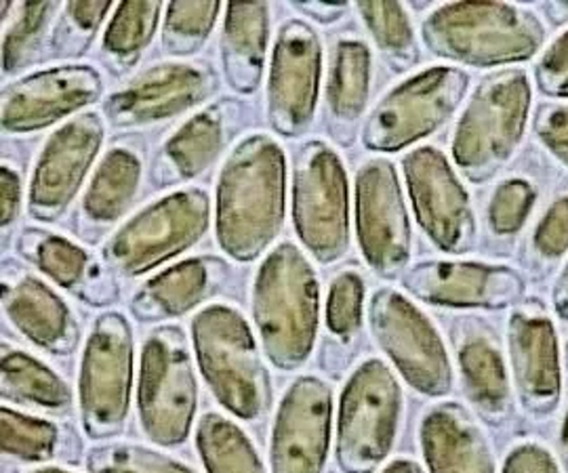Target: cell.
Returning <instances> with one entry per match:
<instances>
[{
  "instance_id": "cell-7",
  "label": "cell",
  "mask_w": 568,
  "mask_h": 473,
  "mask_svg": "<svg viewBox=\"0 0 568 473\" xmlns=\"http://www.w3.org/2000/svg\"><path fill=\"white\" fill-rule=\"evenodd\" d=\"M403 390L382 360H366L349 377L339 402L335 456L344 473H373L392 451Z\"/></svg>"
},
{
  "instance_id": "cell-38",
  "label": "cell",
  "mask_w": 568,
  "mask_h": 473,
  "mask_svg": "<svg viewBox=\"0 0 568 473\" xmlns=\"http://www.w3.org/2000/svg\"><path fill=\"white\" fill-rule=\"evenodd\" d=\"M87 467L91 473H196L178 459L129 442L91 449L87 453Z\"/></svg>"
},
{
  "instance_id": "cell-1",
  "label": "cell",
  "mask_w": 568,
  "mask_h": 473,
  "mask_svg": "<svg viewBox=\"0 0 568 473\" xmlns=\"http://www.w3.org/2000/svg\"><path fill=\"white\" fill-rule=\"evenodd\" d=\"M286 158L281 144L255 133L232 150L217 179V243L236 261H253L281 234Z\"/></svg>"
},
{
  "instance_id": "cell-20",
  "label": "cell",
  "mask_w": 568,
  "mask_h": 473,
  "mask_svg": "<svg viewBox=\"0 0 568 473\" xmlns=\"http://www.w3.org/2000/svg\"><path fill=\"white\" fill-rule=\"evenodd\" d=\"M403 285L419 301L440 308L504 309L523 295L514 269L466 261H424L403 274Z\"/></svg>"
},
{
  "instance_id": "cell-43",
  "label": "cell",
  "mask_w": 568,
  "mask_h": 473,
  "mask_svg": "<svg viewBox=\"0 0 568 473\" xmlns=\"http://www.w3.org/2000/svg\"><path fill=\"white\" fill-rule=\"evenodd\" d=\"M535 245L546 257H560L568 248V200L551 206L535 234Z\"/></svg>"
},
{
  "instance_id": "cell-37",
  "label": "cell",
  "mask_w": 568,
  "mask_h": 473,
  "mask_svg": "<svg viewBox=\"0 0 568 473\" xmlns=\"http://www.w3.org/2000/svg\"><path fill=\"white\" fill-rule=\"evenodd\" d=\"M358 13L363 16L368 32L377 47L396 65L405 68L415 62L417 44L413 25L408 21L405 7L398 2H358Z\"/></svg>"
},
{
  "instance_id": "cell-27",
  "label": "cell",
  "mask_w": 568,
  "mask_h": 473,
  "mask_svg": "<svg viewBox=\"0 0 568 473\" xmlns=\"http://www.w3.org/2000/svg\"><path fill=\"white\" fill-rule=\"evenodd\" d=\"M270 41L267 2H230L225 7L222 63L232 91L253 95L264 79Z\"/></svg>"
},
{
  "instance_id": "cell-48",
  "label": "cell",
  "mask_w": 568,
  "mask_h": 473,
  "mask_svg": "<svg viewBox=\"0 0 568 473\" xmlns=\"http://www.w3.org/2000/svg\"><path fill=\"white\" fill-rule=\"evenodd\" d=\"M554 309L562 320H568V266L554 288Z\"/></svg>"
},
{
  "instance_id": "cell-24",
  "label": "cell",
  "mask_w": 568,
  "mask_h": 473,
  "mask_svg": "<svg viewBox=\"0 0 568 473\" xmlns=\"http://www.w3.org/2000/svg\"><path fill=\"white\" fill-rule=\"evenodd\" d=\"M230 278L220 257H192L148 280L131 299V313L140 322H166L199 308Z\"/></svg>"
},
{
  "instance_id": "cell-26",
  "label": "cell",
  "mask_w": 568,
  "mask_h": 473,
  "mask_svg": "<svg viewBox=\"0 0 568 473\" xmlns=\"http://www.w3.org/2000/svg\"><path fill=\"white\" fill-rule=\"evenodd\" d=\"M18 253L61 288L77 292L93 306L116 301V285L110 276L100 269L87 250L68 238L44 229H26L18 240Z\"/></svg>"
},
{
  "instance_id": "cell-31",
  "label": "cell",
  "mask_w": 568,
  "mask_h": 473,
  "mask_svg": "<svg viewBox=\"0 0 568 473\" xmlns=\"http://www.w3.org/2000/svg\"><path fill=\"white\" fill-rule=\"evenodd\" d=\"M163 13V2H121L108 23L102 41L103 62L124 72L142 58L143 49L154 39Z\"/></svg>"
},
{
  "instance_id": "cell-28",
  "label": "cell",
  "mask_w": 568,
  "mask_h": 473,
  "mask_svg": "<svg viewBox=\"0 0 568 473\" xmlns=\"http://www.w3.org/2000/svg\"><path fill=\"white\" fill-rule=\"evenodd\" d=\"M142 182V154L131 145H114L98 166L81 203L84 224L112 226L129 210Z\"/></svg>"
},
{
  "instance_id": "cell-19",
  "label": "cell",
  "mask_w": 568,
  "mask_h": 473,
  "mask_svg": "<svg viewBox=\"0 0 568 473\" xmlns=\"http://www.w3.org/2000/svg\"><path fill=\"white\" fill-rule=\"evenodd\" d=\"M333 421V393L316 377H300L276 412L270 461L272 473H323Z\"/></svg>"
},
{
  "instance_id": "cell-44",
  "label": "cell",
  "mask_w": 568,
  "mask_h": 473,
  "mask_svg": "<svg viewBox=\"0 0 568 473\" xmlns=\"http://www.w3.org/2000/svg\"><path fill=\"white\" fill-rule=\"evenodd\" d=\"M537 131L541 140L568 165V107H544L537 116Z\"/></svg>"
},
{
  "instance_id": "cell-51",
  "label": "cell",
  "mask_w": 568,
  "mask_h": 473,
  "mask_svg": "<svg viewBox=\"0 0 568 473\" xmlns=\"http://www.w3.org/2000/svg\"><path fill=\"white\" fill-rule=\"evenodd\" d=\"M32 473H70V472H63V470H58V467H47V470H39V472H32Z\"/></svg>"
},
{
  "instance_id": "cell-21",
  "label": "cell",
  "mask_w": 568,
  "mask_h": 473,
  "mask_svg": "<svg viewBox=\"0 0 568 473\" xmlns=\"http://www.w3.org/2000/svg\"><path fill=\"white\" fill-rule=\"evenodd\" d=\"M248 121L244 102L224 97L206 105L182 124L161 147L150 171V184L171 187L199 177L241 133Z\"/></svg>"
},
{
  "instance_id": "cell-50",
  "label": "cell",
  "mask_w": 568,
  "mask_h": 473,
  "mask_svg": "<svg viewBox=\"0 0 568 473\" xmlns=\"http://www.w3.org/2000/svg\"><path fill=\"white\" fill-rule=\"evenodd\" d=\"M562 446H565V451L568 453V412L567 417H565V425H562Z\"/></svg>"
},
{
  "instance_id": "cell-47",
  "label": "cell",
  "mask_w": 568,
  "mask_h": 473,
  "mask_svg": "<svg viewBox=\"0 0 568 473\" xmlns=\"http://www.w3.org/2000/svg\"><path fill=\"white\" fill-rule=\"evenodd\" d=\"M295 9H300L305 16L314 18V20L323 21H335V18H339L345 11L344 2H295Z\"/></svg>"
},
{
  "instance_id": "cell-40",
  "label": "cell",
  "mask_w": 568,
  "mask_h": 473,
  "mask_svg": "<svg viewBox=\"0 0 568 473\" xmlns=\"http://www.w3.org/2000/svg\"><path fill=\"white\" fill-rule=\"evenodd\" d=\"M363 301H365V282L356 271L339 274L326 299V327L339 337L349 339L363 325Z\"/></svg>"
},
{
  "instance_id": "cell-18",
  "label": "cell",
  "mask_w": 568,
  "mask_h": 473,
  "mask_svg": "<svg viewBox=\"0 0 568 473\" xmlns=\"http://www.w3.org/2000/svg\"><path fill=\"white\" fill-rule=\"evenodd\" d=\"M102 74L93 65L70 63L28 74L2 89V128L34 133L98 102Z\"/></svg>"
},
{
  "instance_id": "cell-23",
  "label": "cell",
  "mask_w": 568,
  "mask_h": 473,
  "mask_svg": "<svg viewBox=\"0 0 568 473\" xmlns=\"http://www.w3.org/2000/svg\"><path fill=\"white\" fill-rule=\"evenodd\" d=\"M2 311L26 339L53 356H68L79 346L74 313L55 290L18 266L2 271Z\"/></svg>"
},
{
  "instance_id": "cell-34",
  "label": "cell",
  "mask_w": 568,
  "mask_h": 473,
  "mask_svg": "<svg viewBox=\"0 0 568 473\" xmlns=\"http://www.w3.org/2000/svg\"><path fill=\"white\" fill-rule=\"evenodd\" d=\"M60 2H20L13 4L11 20H4L2 32V70L20 72L37 60L42 51L49 23L60 11Z\"/></svg>"
},
{
  "instance_id": "cell-4",
  "label": "cell",
  "mask_w": 568,
  "mask_h": 473,
  "mask_svg": "<svg viewBox=\"0 0 568 473\" xmlns=\"http://www.w3.org/2000/svg\"><path fill=\"white\" fill-rule=\"evenodd\" d=\"M427 49L469 65H495L530 58L544 41L535 16L504 2H455L424 23Z\"/></svg>"
},
{
  "instance_id": "cell-11",
  "label": "cell",
  "mask_w": 568,
  "mask_h": 473,
  "mask_svg": "<svg viewBox=\"0 0 568 473\" xmlns=\"http://www.w3.org/2000/svg\"><path fill=\"white\" fill-rule=\"evenodd\" d=\"M469 76L457 68H429L396 86L366 119L363 144L373 152H398L424 140L466 97Z\"/></svg>"
},
{
  "instance_id": "cell-17",
  "label": "cell",
  "mask_w": 568,
  "mask_h": 473,
  "mask_svg": "<svg viewBox=\"0 0 568 473\" xmlns=\"http://www.w3.org/2000/svg\"><path fill=\"white\" fill-rule=\"evenodd\" d=\"M103 144V123L87 112L58 128L42 147L34 166L28 210L39 222H58L77 198Z\"/></svg>"
},
{
  "instance_id": "cell-10",
  "label": "cell",
  "mask_w": 568,
  "mask_h": 473,
  "mask_svg": "<svg viewBox=\"0 0 568 473\" xmlns=\"http://www.w3.org/2000/svg\"><path fill=\"white\" fill-rule=\"evenodd\" d=\"M293 222L300 240L321 264L344 257L349 245L347 177L325 142H305L295 156Z\"/></svg>"
},
{
  "instance_id": "cell-8",
  "label": "cell",
  "mask_w": 568,
  "mask_h": 473,
  "mask_svg": "<svg viewBox=\"0 0 568 473\" xmlns=\"http://www.w3.org/2000/svg\"><path fill=\"white\" fill-rule=\"evenodd\" d=\"M211 198L187 187L145 206L103 247V264L122 276H142L194 247L209 229Z\"/></svg>"
},
{
  "instance_id": "cell-49",
  "label": "cell",
  "mask_w": 568,
  "mask_h": 473,
  "mask_svg": "<svg viewBox=\"0 0 568 473\" xmlns=\"http://www.w3.org/2000/svg\"><path fill=\"white\" fill-rule=\"evenodd\" d=\"M384 473H424L422 467L415 463V461H408V459H398L394 461L392 465H387Z\"/></svg>"
},
{
  "instance_id": "cell-36",
  "label": "cell",
  "mask_w": 568,
  "mask_h": 473,
  "mask_svg": "<svg viewBox=\"0 0 568 473\" xmlns=\"http://www.w3.org/2000/svg\"><path fill=\"white\" fill-rule=\"evenodd\" d=\"M0 432L2 453L21 461H49L60 453V428L51 421L28 417L2 407Z\"/></svg>"
},
{
  "instance_id": "cell-2",
  "label": "cell",
  "mask_w": 568,
  "mask_h": 473,
  "mask_svg": "<svg viewBox=\"0 0 568 473\" xmlns=\"http://www.w3.org/2000/svg\"><path fill=\"white\" fill-rule=\"evenodd\" d=\"M321 316V288L312 264L291 243L265 257L253 285V320L267 360L281 371H297L314 350Z\"/></svg>"
},
{
  "instance_id": "cell-25",
  "label": "cell",
  "mask_w": 568,
  "mask_h": 473,
  "mask_svg": "<svg viewBox=\"0 0 568 473\" xmlns=\"http://www.w3.org/2000/svg\"><path fill=\"white\" fill-rule=\"evenodd\" d=\"M419 438L429 473H495L485 433L457 402L427 412Z\"/></svg>"
},
{
  "instance_id": "cell-35",
  "label": "cell",
  "mask_w": 568,
  "mask_h": 473,
  "mask_svg": "<svg viewBox=\"0 0 568 473\" xmlns=\"http://www.w3.org/2000/svg\"><path fill=\"white\" fill-rule=\"evenodd\" d=\"M222 11L220 2H171L164 9L163 49L190 58L203 49Z\"/></svg>"
},
{
  "instance_id": "cell-6",
  "label": "cell",
  "mask_w": 568,
  "mask_h": 473,
  "mask_svg": "<svg viewBox=\"0 0 568 473\" xmlns=\"http://www.w3.org/2000/svg\"><path fill=\"white\" fill-rule=\"evenodd\" d=\"M530 89L520 70L487 76L455 128L453 161L471 182H485L514 154L527 123Z\"/></svg>"
},
{
  "instance_id": "cell-22",
  "label": "cell",
  "mask_w": 568,
  "mask_h": 473,
  "mask_svg": "<svg viewBox=\"0 0 568 473\" xmlns=\"http://www.w3.org/2000/svg\"><path fill=\"white\" fill-rule=\"evenodd\" d=\"M509 358L520 402L532 414H548L560 400L556 330L539 304L516 309L509 320Z\"/></svg>"
},
{
  "instance_id": "cell-15",
  "label": "cell",
  "mask_w": 568,
  "mask_h": 473,
  "mask_svg": "<svg viewBox=\"0 0 568 473\" xmlns=\"http://www.w3.org/2000/svg\"><path fill=\"white\" fill-rule=\"evenodd\" d=\"M217 84L209 63H159L112 93L103 103V114L114 128L163 123L206 102Z\"/></svg>"
},
{
  "instance_id": "cell-14",
  "label": "cell",
  "mask_w": 568,
  "mask_h": 473,
  "mask_svg": "<svg viewBox=\"0 0 568 473\" xmlns=\"http://www.w3.org/2000/svg\"><path fill=\"white\" fill-rule=\"evenodd\" d=\"M356 229L368 268L387 280L405 274L410 224L396 168L387 161H371L358 171Z\"/></svg>"
},
{
  "instance_id": "cell-39",
  "label": "cell",
  "mask_w": 568,
  "mask_h": 473,
  "mask_svg": "<svg viewBox=\"0 0 568 473\" xmlns=\"http://www.w3.org/2000/svg\"><path fill=\"white\" fill-rule=\"evenodd\" d=\"M112 2H68L61 9V18L53 32L51 53L53 58H79L84 55L95 39L103 18L112 11Z\"/></svg>"
},
{
  "instance_id": "cell-29",
  "label": "cell",
  "mask_w": 568,
  "mask_h": 473,
  "mask_svg": "<svg viewBox=\"0 0 568 473\" xmlns=\"http://www.w3.org/2000/svg\"><path fill=\"white\" fill-rule=\"evenodd\" d=\"M457 356L469 402L488 421L504 419L509 411V381L495 343L483 335H469L459 343Z\"/></svg>"
},
{
  "instance_id": "cell-30",
  "label": "cell",
  "mask_w": 568,
  "mask_h": 473,
  "mask_svg": "<svg viewBox=\"0 0 568 473\" xmlns=\"http://www.w3.org/2000/svg\"><path fill=\"white\" fill-rule=\"evenodd\" d=\"M2 398L51 412L68 411L72 407V391L68 383L26 351H4Z\"/></svg>"
},
{
  "instance_id": "cell-32",
  "label": "cell",
  "mask_w": 568,
  "mask_h": 473,
  "mask_svg": "<svg viewBox=\"0 0 568 473\" xmlns=\"http://www.w3.org/2000/svg\"><path fill=\"white\" fill-rule=\"evenodd\" d=\"M196 449L209 473H265L248 435L217 412H206L199 421Z\"/></svg>"
},
{
  "instance_id": "cell-5",
  "label": "cell",
  "mask_w": 568,
  "mask_h": 473,
  "mask_svg": "<svg viewBox=\"0 0 568 473\" xmlns=\"http://www.w3.org/2000/svg\"><path fill=\"white\" fill-rule=\"evenodd\" d=\"M199 381L185 335L175 325L156 327L143 341L138 411L142 430L159 446H180L192 432Z\"/></svg>"
},
{
  "instance_id": "cell-13",
  "label": "cell",
  "mask_w": 568,
  "mask_h": 473,
  "mask_svg": "<svg viewBox=\"0 0 568 473\" xmlns=\"http://www.w3.org/2000/svg\"><path fill=\"white\" fill-rule=\"evenodd\" d=\"M323 47L304 20H288L274 44L267 76V123L276 135L300 137L310 128L321 89Z\"/></svg>"
},
{
  "instance_id": "cell-45",
  "label": "cell",
  "mask_w": 568,
  "mask_h": 473,
  "mask_svg": "<svg viewBox=\"0 0 568 473\" xmlns=\"http://www.w3.org/2000/svg\"><path fill=\"white\" fill-rule=\"evenodd\" d=\"M504 473H560L554 456L539 444H523L509 453Z\"/></svg>"
},
{
  "instance_id": "cell-12",
  "label": "cell",
  "mask_w": 568,
  "mask_h": 473,
  "mask_svg": "<svg viewBox=\"0 0 568 473\" xmlns=\"http://www.w3.org/2000/svg\"><path fill=\"white\" fill-rule=\"evenodd\" d=\"M371 330L379 348L410 388L426 395H447L453 371L447 348L426 316L392 288L373 295L368 308Z\"/></svg>"
},
{
  "instance_id": "cell-3",
  "label": "cell",
  "mask_w": 568,
  "mask_h": 473,
  "mask_svg": "<svg viewBox=\"0 0 568 473\" xmlns=\"http://www.w3.org/2000/svg\"><path fill=\"white\" fill-rule=\"evenodd\" d=\"M192 341L206 385L225 411L260 421L272 404V385L255 335L239 309L209 306L192 320Z\"/></svg>"
},
{
  "instance_id": "cell-33",
  "label": "cell",
  "mask_w": 568,
  "mask_h": 473,
  "mask_svg": "<svg viewBox=\"0 0 568 473\" xmlns=\"http://www.w3.org/2000/svg\"><path fill=\"white\" fill-rule=\"evenodd\" d=\"M371 79V53L361 41H342L328 76V110L339 124H352L365 112Z\"/></svg>"
},
{
  "instance_id": "cell-42",
  "label": "cell",
  "mask_w": 568,
  "mask_h": 473,
  "mask_svg": "<svg viewBox=\"0 0 568 473\" xmlns=\"http://www.w3.org/2000/svg\"><path fill=\"white\" fill-rule=\"evenodd\" d=\"M537 83L548 95L568 97V34L556 42L539 63Z\"/></svg>"
},
{
  "instance_id": "cell-16",
  "label": "cell",
  "mask_w": 568,
  "mask_h": 473,
  "mask_svg": "<svg viewBox=\"0 0 568 473\" xmlns=\"http://www.w3.org/2000/svg\"><path fill=\"white\" fill-rule=\"evenodd\" d=\"M405 177L419 226L447 253H467L476 243L469 196L443 152L419 147L405 158Z\"/></svg>"
},
{
  "instance_id": "cell-41",
  "label": "cell",
  "mask_w": 568,
  "mask_h": 473,
  "mask_svg": "<svg viewBox=\"0 0 568 473\" xmlns=\"http://www.w3.org/2000/svg\"><path fill=\"white\" fill-rule=\"evenodd\" d=\"M535 200L532 187L525 182H508L493 196L488 208V222L497 234H514L525 224Z\"/></svg>"
},
{
  "instance_id": "cell-9",
  "label": "cell",
  "mask_w": 568,
  "mask_h": 473,
  "mask_svg": "<svg viewBox=\"0 0 568 473\" xmlns=\"http://www.w3.org/2000/svg\"><path fill=\"white\" fill-rule=\"evenodd\" d=\"M133 390V330L119 311L100 316L89 332L81 360L79 398L82 428L105 440L124 430Z\"/></svg>"
},
{
  "instance_id": "cell-46",
  "label": "cell",
  "mask_w": 568,
  "mask_h": 473,
  "mask_svg": "<svg viewBox=\"0 0 568 473\" xmlns=\"http://www.w3.org/2000/svg\"><path fill=\"white\" fill-rule=\"evenodd\" d=\"M20 206V175L13 168L2 166V171H0V224H2V229L16 224Z\"/></svg>"
}]
</instances>
